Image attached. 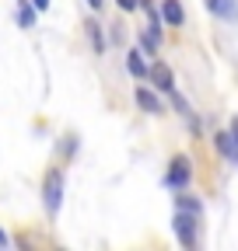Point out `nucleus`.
<instances>
[{"label":"nucleus","instance_id":"nucleus-1","mask_svg":"<svg viewBox=\"0 0 238 251\" xmlns=\"http://www.w3.org/2000/svg\"><path fill=\"white\" fill-rule=\"evenodd\" d=\"M42 202H46V213H49V216L60 213V202H63V175H60V171H49V175H46Z\"/></svg>","mask_w":238,"mask_h":251},{"label":"nucleus","instance_id":"nucleus-2","mask_svg":"<svg viewBox=\"0 0 238 251\" xmlns=\"http://www.w3.org/2000/svg\"><path fill=\"white\" fill-rule=\"evenodd\" d=\"M196 213H186V209H178L175 213V220H172V227H175V234H178V241H182V248H196Z\"/></svg>","mask_w":238,"mask_h":251},{"label":"nucleus","instance_id":"nucleus-3","mask_svg":"<svg viewBox=\"0 0 238 251\" xmlns=\"http://www.w3.org/2000/svg\"><path fill=\"white\" fill-rule=\"evenodd\" d=\"M193 178V168H189V157L186 153H178V157H172V164H168V175H165V181L172 185V188H182L186 181Z\"/></svg>","mask_w":238,"mask_h":251},{"label":"nucleus","instance_id":"nucleus-4","mask_svg":"<svg viewBox=\"0 0 238 251\" xmlns=\"http://www.w3.org/2000/svg\"><path fill=\"white\" fill-rule=\"evenodd\" d=\"M147 80H151L158 91H165V94L175 91V77H172V70L165 67V63H154V67H147Z\"/></svg>","mask_w":238,"mask_h":251},{"label":"nucleus","instance_id":"nucleus-5","mask_svg":"<svg viewBox=\"0 0 238 251\" xmlns=\"http://www.w3.org/2000/svg\"><path fill=\"white\" fill-rule=\"evenodd\" d=\"M207 11L224 21H238V0H207Z\"/></svg>","mask_w":238,"mask_h":251},{"label":"nucleus","instance_id":"nucleus-6","mask_svg":"<svg viewBox=\"0 0 238 251\" xmlns=\"http://www.w3.org/2000/svg\"><path fill=\"white\" fill-rule=\"evenodd\" d=\"M161 18L172 25V28H178L186 21V11H182V4H178V0H161Z\"/></svg>","mask_w":238,"mask_h":251},{"label":"nucleus","instance_id":"nucleus-7","mask_svg":"<svg viewBox=\"0 0 238 251\" xmlns=\"http://www.w3.org/2000/svg\"><path fill=\"white\" fill-rule=\"evenodd\" d=\"M137 105H140L144 112H151V115H161V101H158L147 87H137Z\"/></svg>","mask_w":238,"mask_h":251},{"label":"nucleus","instance_id":"nucleus-8","mask_svg":"<svg viewBox=\"0 0 238 251\" xmlns=\"http://www.w3.org/2000/svg\"><path fill=\"white\" fill-rule=\"evenodd\" d=\"M88 39H91V49L102 56L105 52V39H102V25L98 21H88Z\"/></svg>","mask_w":238,"mask_h":251},{"label":"nucleus","instance_id":"nucleus-9","mask_svg":"<svg viewBox=\"0 0 238 251\" xmlns=\"http://www.w3.org/2000/svg\"><path fill=\"white\" fill-rule=\"evenodd\" d=\"M126 67H130V74H133V77H147V63H144V56H140V52H130Z\"/></svg>","mask_w":238,"mask_h":251},{"label":"nucleus","instance_id":"nucleus-10","mask_svg":"<svg viewBox=\"0 0 238 251\" xmlns=\"http://www.w3.org/2000/svg\"><path fill=\"white\" fill-rule=\"evenodd\" d=\"M175 202H178V209H186V213H196V216L203 213V202H200V199H193V196H178Z\"/></svg>","mask_w":238,"mask_h":251},{"label":"nucleus","instance_id":"nucleus-11","mask_svg":"<svg viewBox=\"0 0 238 251\" xmlns=\"http://www.w3.org/2000/svg\"><path fill=\"white\" fill-rule=\"evenodd\" d=\"M18 18H21V25H25V28H32V25H35V11L28 7V0H21V7H18Z\"/></svg>","mask_w":238,"mask_h":251},{"label":"nucleus","instance_id":"nucleus-12","mask_svg":"<svg viewBox=\"0 0 238 251\" xmlns=\"http://www.w3.org/2000/svg\"><path fill=\"white\" fill-rule=\"evenodd\" d=\"M231 161L238 164V119H231Z\"/></svg>","mask_w":238,"mask_h":251},{"label":"nucleus","instance_id":"nucleus-13","mask_svg":"<svg viewBox=\"0 0 238 251\" xmlns=\"http://www.w3.org/2000/svg\"><path fill=\"white\" fill-rule=\"evenodd\" d=\"M116 4L123 7V11H137V7H140V0H116Z\"/></svg>","mask_w":238,"mask_h":251},{"label":"nucleus","instance_id":"nucleus-14","mask_svg":"<svg viewBox=\"0 0 238 251\" xmlns=\"http://www.w3.org/2000/svg\"><path fill=\"white\" fill-rule=\"evenodd\" d=\"M7 244H11V241H7V234H4V230H0V248H7Z\"/></svg>","mask_w":238,"mask_h":251},{"label":"nucleus","instance_id":"nucleus-15","mask_svg":"<svg viewBox=\"0 0 238 251\" xmlns=\"http://www.w3.org/2000/svg\"><path fill=\"white\" fill-rule=\"evenodd\" d=\"M35 7H39V11H46V7H49V0H35Z\"/></svg>","mask_w":238,"mask_h":251},{"label":"nucleus","instance_id":"nucleus-16","mask_svg":"<svg viewBox=\"0 0 238 251\" xmlns=\"http://www.w3.org/2000/svg\"><path fill=\"white\" fill-rule=\"evenodd\" d=\"M88 4H91V7H95V11H98V7H102V4H105V0H88Z\"/></svg>","mask_w":238,"mask_h":251}]
</instances>
